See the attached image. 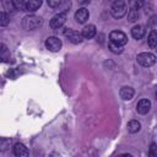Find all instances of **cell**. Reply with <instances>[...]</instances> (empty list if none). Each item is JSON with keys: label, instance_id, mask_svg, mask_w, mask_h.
Listing matches in <instances>:
<instances>
[{"label": "cell", "instance_id": "obj_5", "mask_svg": "<svg viewBox=\"0 0 157 157\" xmlns=\"http://www.w3.org/2000/svg\"><path fill=\"white\" fill-rule=\"evenodd\" d=\"M66 21V12H59L56 13L52 20H50V27L53 29H58L60 27H63V25Z\"/></svg>", "mask_w": 157, "mask_h": 157}, {"label": "cell", "instance_id": "obj_8", "mask_svg": "<svg viewBox=\"0 0 157 157\" xmlns=\"http://www.w3.org/2000/svg\"><path fill=\"white\" fill-rule=\"evenodd\" d=\"M150 109H151V102L148 99H141L136 104V110L140 114H146L150 112Z\"/></svg>", "mask_w": 157, "mask_h": 157}, {"label": "cell", "instance_id": "obj_19", "mask_svg": "<svg viewBox=\"0 0 157 157\" xmlns=\"http://www.w3.org/2000/svg\"><path fill=\"white\" fill-rule=\"evenodd\" d=\"M108 47H109V49H110L113 53L120 54V53L123 52V47H121V45H118V44H115V43H113V42H110V40H109V43H108Z\"/></svg>", "mask_w": 157, "mask_h": 157}, {"label": "cell", "instance_id": "obj_3", "mask_svg": "<svg viewBox=\"0 0 157 157\" xmlns=\"http://www.w3.org/2000/svg\"><path fill=\"white\" fill-rule=\"evenodd\" d=\"M137 63L145 67H148L156 63V56L152 53H140L137 55Z\"/></svg>", "mask_w": 157, "mask_h": 157}, {"label": "cell", "instance_id": "obj_10", "mask_svg": "<svg viewBox=\"0 0 157 157\" xmlns=\"http://www.w3.org/2000/svg\"><path fill=\"white\" fill-rule=\"evenodd\" d=\"M134 96V90L132 87L130 86H124L120 88V97L124 99V101H130Z\"/></svg>", "mask_w": 157, "mask_h": 157}, {"label": "cell", "instance_id": "obj_18", "mask_svg": "<svg viewBox=\"0 0 157 157\" xmlns=\"http://www.w3.org/2000/svg\"><path fill=\"white\" fill-rule=\"evenodd\" d=\"M145 0H129V7L132 10H139L142 7Z\"/></svg>", "mask_w": 157, "mask_h": 157}, {"label": "cell", "instance_id": "obj_15", "mask_svg": "<svg viewBox=\"0 0 157 157\" xmlns=\"http://www.w3.org/2000/svg\"><path fill=\"white\" fill-rule=\"evenodd\" d=\"M140 129H141V124L137 120H130L128 123V131L129 132L135 134V132H139Z\"/></svg>", "mask_w": 157, "mask_h": 157}, {"label": "cell", "instance_id": "obj_13", "mask_svg": "<svg viewBox=\"0 0 157 157\" xmlns=\"http://www.w3.org/2000/svg\"><path fill=\"white\" fill-rule=\"evenodd\" d=\"M94 34H96V27H94L93 25H88V26H86V27L82 29V36H83V38H86V39L93 38Z\"/></svg>", "mask_w": 157, "mask_h": 157}, {"label": "cell", "instance_id": "obj_25", "mask_svg": "<svg viewBox=\"0 0 157 157\" xmlns=\"http://www.w3.org/2000/svg\"><path fill=\"white\" fill-rule=\"evenodd\" d=\"M91 0H78V2L80 4H82V5H85V4H88Z\"/></svg>", "mask_w": 157, "mask_h": 157}, {"label": "cell", "instance_id": "obj_14", "mask_svg": "<svg viewBox=\"0 0 157 157\" xmlns=\"http://www.w3.org/2000/svg\"><path fill=\"white\" fill-rule=\"evenodd\" d=\"M42 2H43V0H28V2H27V11H29V12L37 11L40 7Z\"/></svg>", "mask_w": 157, "mask_h": 157}, {"label": "cell", "instance_id": "obj_9", "mask_svg": "<svg viewBox=\"0 0 157 157\" xmlns=\"http://www.w3.org/2000/svg\"><path fill=\"white\" fill-rule=\"evenodd\" d=\"M88 16H90V13H88V11H87L85 7L78 9V10L76 11V13H75V18H76V21H77L78 23H85V22L88 20Z\"/></svg>", "mask_w": 157, "mask_h": 157}, {"label": "cell", "instance_id": "obj_2", "mask_svg": "<svg viewBox=\"0 0 157 157\" xmlns=\"http://www.w3.org/2000/svg\"><path fill=\"white\" fill-rule=\"evenodd\" d=\"M40 25V18L38 16H26L23 17L22 20V27L27 31H32V29H36L37 27H39Z\"/></svg>", "mask_w": 157, "mask_h": 157}, {"label": "cell", "instance_id": "obj_22", "mask_svg": "<svg viewBox=\"0 0 157 157\" xmlns=\"http://www.w3.org/2000/svg\"><path fill=\"white\" fill-rule=\"evenodd\" d=\"M148 155L150 156H157V145L156 144H151L150 146V151H148Z\"/></svg>", "mask_w": 157, "mask_h": 157}, {"label": "cell", "instance_id": "obj_24", "mask_svg": "<svg viewBox=\"0 0 157 157\" xmlns=\"http://www.w3.org/2000/svg\"><path fill=\"white\" fill-rule=\"evenodd\" d=\"M47 2L50 7H58L61 4V0H47Z\"/></svg>", "mask_w": 157, "mask_h": 157}, {"label": "cell", "instance_id": "obj_17", "mask_svg": "<svg viewBox=\"0 0 157 157\" xmlns=\"http://www.w3.org/2000/svg\"><path fill=\"white\" fill-rule=\"evenodd\" d=\"M12 6L20 11H27V2L25 0H12Z\"/></svg>", "mask_w": 157, "mask_h": 157}, {"label": "cell", "instance_id": "obj_16", "mask_svg": "<svg viewBox=\"0 0 157 157\" xmlns=\"http://www.w3.org/2000/svg\"><path fill=\"white\" fill-rule=\"evenodd\" d=\"M147 42H148V45L151 48H156L157 47V32L155 29H152L148 34V38H147Z\"/></svg>", "mask_w": 157, "mask_h": 157}, {"label": "cell", "instance_id": "obj_6", "mask_svg": "<svg viewBox=\"0 0 157 157\" xmlns=\"http://www.w3.org/2000/svg\"><path fill=\"white\" fill-rule=\"evenodd\" d=\"M45 47L50 52H58L61 48V40L56 37H48L45 40Z\"/></svg>", "mask_w": 157, "mask_h": 157}, {"label": "cell", "instance_id": "obj_7", "mask_svg": "<svg viewBox=\"0 0 157 157\" xmlns=\"http://www.w3.org/2000/svg\"><path fill=\"white\" fill-rule=\"evenodd\" d=\"M64 33H65V36L69 38V40L72 42V43H75V44L82 42L83 36H82V33H78L77 31H74V29H66Z\"/></svg>", "mask_w": 157, "mask_h": 157}, {"label": "cell", "instance_id": "obj_23", "mask_svg": "<svg viewBox=\"0 0 157 157\" xmlns=\"http://www.w3.org/2000/svg\"><path fill=\"white\" fill-rule=\"evenodd\" d=\"M70 5H71V4H70V1H69V0H66V1H64V4H63V5L60 4V5H59V7L61 9V12H66V11L69 10Z\"/></svg>", "mask_w": 157, "mask_h": 157}, {"label": "cell", "instance_id": "obj_21", "mask_svg": "<svg viewBox=\"0 0 157 157\" xmlns=\"http://www.w3.org/2000/svg\"><path fill=\"white\" fill-rule=\"evenodd\" d=\"M0 18H1V20H0V25H1V26H6V25L9 23V17H7V15H6L4 11L0 13Z\"/></svg>", "mask_w": 157, "mask_h": 157}, {"label": "cell", "instance_id": "obj_4", "mask_svg": "<svg viewBox=\"0 0 157 157\" xmlns=\"http://www.w3.org/2000/svg\"><path fill=\"white\" fill-rule=\"evenodd\" d=\"M109 40L110 42H113V43H115V44H118V45H124V44H126V42H128V37H126V34L124 33V32H121V31H113V32H110V34H109Z\"/></svg>", "mask_w": 157, "mask_h": 157}, {"label": "cell", "instance_id": "obj_11", "mask_svg": "<svg viewBox=\"0 0 157 157\" xmlns=\"http://www.w3.org/2000/svg\"><path fill=\"white\" fill-rule=\"evenodd\" d=\"M13 153L15 156H18V157H22V156H28V150L27 147L23 145V144H16L13 146Z\"/></svg>", "mask_w": 157, "mask_h": 157}, {"label": "cell", "instance_id": "obj_20", "mask_svg": "<svg viewBox=\"0 0 157 157\" xmlns=\"http://www.w3.org/2000/svg\"><path fill=\"white\" fill-rule=\"evenodd\" d=\"M137 11L139 10H132V9L129 10V12H128V20L130 22H134V21H136L139 18V12Z\"/></svg>", "mask_w": 157, "mask_h": 157}, {"label": "cell", "instance_id": "obj_1", "mask_svg": "<svg viewBox=\"0 0 157 157\" xmlns=\"http://www.w3.org/2000/svg\"><path fill=\"white\" fill-rule=\"evenodd\" d=\"M110 13L114 18H121L126 13V5L123 0H115L112 4L110 7Z\"/></svg>", "mask_w": 157, "mask_h": 157}, {"label": "cell", "instance_id": "obj_26", "mask_svg": "<svg viewBox=\"0 0 157 157\" xmlns=\"http://www.w3.org/2000/svg\"><path fill=\"white\" fill-rule=\"evenodd\" d=\"M156 98H157V91H156Z\"/></svg>", "mask_w": 157, "mask_h": 157}, {"label": "cell", "instance_id": "obj_12", "mask_svg": "<svg viewBox=\"0 0 157 157\" xmlns=\"http://www.w3.org/2000/svg\"><path fill=\"white\" fill-rule=\"evenodd\" d=\"M131 36L135 39H141L145 36V28H144V26H141V25L134 26L132 29H131Z\"/></svg>", "mask_w": 157, "mask_h": 157}]
</instances>
